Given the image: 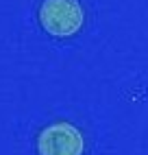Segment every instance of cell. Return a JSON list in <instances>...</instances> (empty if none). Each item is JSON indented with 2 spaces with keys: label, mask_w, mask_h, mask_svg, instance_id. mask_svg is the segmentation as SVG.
I'll return each mask as SVG.
<instances>
[{
  "label": "cell",
  "mask_w": 148,
  "mask_h": 155,
  "mask_svg": "<svg viewBox=\"0 0 148 155\" xmlns=\"http://www.w3.org/2000/svg\"><path fill=\"white\" fill-rule=\"evenodd\" d=\"M85 11L79 0H44L39 7V22L50 35L68 37L83 26Z\"/></svg>",
  "instance_id": "cell-1"
},
{
  "label": "cell",
  "mask_w": 148,
  "mask_h": 155,
  "mask_svg": "<svg viewBox=\"0 0 148 155\" xmlns=\"http://www.w3.org/2000/svg\"><path fill=\"white\" fill-rule=\"evenodd\" d=\"M83 133L70 122H52L37 138L39 155H83Z\"/></svg>",
  "instance_id": "cell-2"
}]
</instances>
